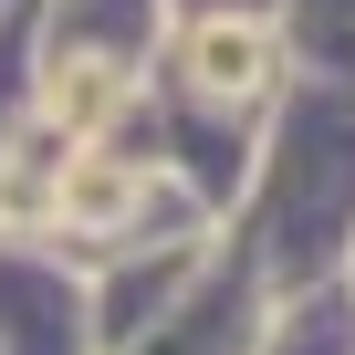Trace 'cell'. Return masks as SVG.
Here are the masks:
<instances>
[{"label":"cell","instance_id":"1","mask_svg":"<svg viewBox=\"0 0 355 355\" xmlns=\"http://www.w3.org/2000/svg\"><path fill=\"white\" fill-rule=\"evenodd\" d=\"M115 105H125V84H115L105 63H63V73H53V115H63V125H105Z\"/></svg>","mask_w":355,"mask_h":355},{"label":"cell","instance_id":"2","mask_svg":"<svg viewBox=\"0 0 355 355\" xmlns=\"http://www.w3.org/2000/svg\"><path fill=\"white\" fill-rule=\"evenodd\" d=\"M199 84H209V94H251V84H261V42H251V32H209V42H199Z\"/></svg>","mask_w":355,"mask_h":355}]
</instances>
